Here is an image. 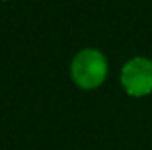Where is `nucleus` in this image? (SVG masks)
Returning <instances> with one entry per match:
<instances>
[{
  "mask_svg": "<svg viewBox=\"0 0 152 150\" xmlns=\"http://www.w3.org/2000/svg\"><path fill=\"white\" fill-rule=\"evenodd\" d=\"M120 83L131 97H145L152 94V60L147 57L129 58L122 66Z\"/></svg>",
  "mask_w": 152,
  "mask_h": 150,
  "instance_id": "2",
  "label": "nucleus"
},
{
  "mask_svg": "<svg viewBox=\"0 0 152 150\" xmlns=\"http://www.w3.org/2000/svg\"><path fill=\"white\" fill-rule=\"evenodd\" d=\"M4 2H7V0H4Z\"/></svg>",
  "mask_w": 152,
  "mask_h": 150,
  "instance_id": "3",
  "label": "nucleus"
},
{
  "mask_svg": "<svg viewBox=\"0 0 152 150\" xmlns=\"http://www.w3.org/2000/svg\"><path fill=\"white\" fill-rule=\"evenodd\" d=\"M69 73L76 87L83 90L99 88L108 76V58L101 50L83 48L75 55Z\"/></svg>",
  "mask_w": 152,
  "mask_h": 150,
  "instance_id": "1",
  "label": "nucleus"
}]
</instances>
